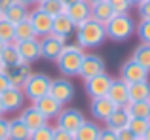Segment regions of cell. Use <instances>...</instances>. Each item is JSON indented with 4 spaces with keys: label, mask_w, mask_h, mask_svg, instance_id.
Returning <instances> with one entry per match:
<instances>
[{
    "label": "cell",
    "mask_w": 150,
    "mask_h": 140,
    "mask_svg": "<svg viewBox=\"0 0 150 140\" xmlns=\"http://www.w3.org/2000/svg\"><path fill=\"white\" fill-rule=\"evenodd\" d=\"M129 91V100H148L150 99V81H135V83H127Z\"/></svg>",
    "instance_id": "25"
},
{
    "label": "cell",
    "mask_w": 150,
    "mask_h": 140,
    "mask_svg": "<svg viewBox=\"0 0 150 140\" xmlns=\"http://www.w3.org/2000/svg\"><path fill=\"white\" fill-rule=\"evenodd\" d=\"M86 2H88L89 6H93V4H97V2H103V0H86Z\"/></svg>",
    "instance_id": "49"
},
{
    "label": "cell",
    "mask_w": 150,
    "mask_h": 140,
    "mask_svg": "<svg viewBox=\"0 0 150 140\" xmlns=\"http://www.w3.org/2000/svg\"><path fill=\"white\" fill-rule=\"evenodd\" d=\"M15 2H17V0H0V10L6 11L8 8H10L11 4H15Z\"/></svg>",
    "instance_id": "43"
},
{
    "label": "cell",
    "mask_w": 150,
    "mask_h": 140,
    "mask_svg": "<svg viewBox=\"0 0 150 140\" xmlns=\"http://www.w3.org/2000/svg\"><path fill=\"white\" fill-rule=\"evenodd\" d=\"M137 11H139L141 19H150V0H143L137 6Z\"/></svg>",
    "instance_id": "38"
},
{
    "label": "cell",
    "mask_w": 150,
    "mask_h": 140,
    "mask_svg": "<svg viewBox=\"0 0 150 140\" xmlns=\"http://www.w3.org/2000/svg\"><path fill=\"white\" fill-rule=\"evenodd\" d=\"M0 100H2V106L6 112H17L23 108L27 99L19 87H8L4 93H0Z\"/></svg>",
    "instance_id": "13"
},
{
    "label": "cell",
    "mask_w": 150,
    "mask_h": 140,
    "mask_svg": "<svg viewBox=\"0 0 150 140\" xmlns=\"http://www.w3.org/2000/svg\"><path fill=\"white\" fill-rule=\"evenodd\" d=\"M50 95L53 97V99H57L63 106L69 104L70 100L74 99V85H72V81H69V78H57V80H51Z\"/></svg>",
    "instance_id": "8"
},
{
    "label": "cell",
    "mask_w": 150,
    "mask_h": 140,
    "mask_svg": "<svg viewBox=\"0 0 150 140\" xmlns=\"http://www.w3.org/2000/svg\"><path fill=\"white\" fill-rule=\"evenodd\" d=\"M0 19H4V11L2 10H0Z\"/></svg>",
    "instance_id": "52"
},
{
    "label": "cell",
    "mask_w": 150,
    "mask_h": 140,
    "mask_svg": "<svg viewBox=\"0 0 150 140\" xmlns=\"http://www.w3.org/2000/svg\"><path fill=\"white\" fill-rule=\"evenodd\" d=\"M124 108L127 110L129 118H144V119H150V99L148 100H129Z\"/></svg>",
    "instance_id": "24"
},
{
    "label": "cell",
    "mask_w": 150,
    "mask_h": 140,
    "mask_svg": "<svg viewBox=\"0 0 150 140\" xmlns=\"http://www.w3.org/2000/svg\"><path fill=\"white\" fill-rule=\"evenodd\" d=\"M116 134H118V140H137V136L127 129V127H122V129H118Z\"/></svg>",
    "instance_id": "41"
},
{
    "label": "cell",
    "mask_w": 150,
    "mask_h": 140,
    "mask_svg": "<svg viewBox=\"0 0 150 140\" xmlns=\"http://www.w3.org/2000/svg\"><path fill=\"white\" fill-rule=\"evenodd\" d=\"M38 2H42V0H36V4H38Z\"/></svg>",
    "instance_id": "53"
},
{
    "label": "cell",
    "mask_w": 150,
    "mask_h": 140,
    "mask_svg": "<svg viewBox=\"0 0 150 140\" xmlns=\"http://www.w3.org/2000/svg\"><path fill=\"white\" fill-rule=\"evenodd\" d=\"M50 83H51V78L48 74L33 72L29 78H27V81L23 83L21 91H23V95H25L27 100L34 102V100H38L40 97H44V95L50 93Z\"/></svg>",
    "instance_id": "4"
},
{
    "label": "cell",
    "mask_w": 150,
    "mask_h": 140,
    "mask_svg": "<svg viewBox=\"0 0 150 140\" xmlns=\"http://www.w3.org/2000/svg\"><path fill=\"white\" fill-rule=\"evenodd\" d=\"M8 80H10V85L11 87H23V83L27 81V78L30 76V66L29 64H19V66H11L8 68Z\"/></svg>",
    "instance_id": "19"
},
{
    "label": "cell",
    "mask_w": 150,
    "mask_h": 140,
    "mask_svg": "<svg viewBox=\"0 0 150 140\" xmlns=\"http://www.w3.org/2000/svg\"><path fill=\"white\" fill-rule=\"evenodd\" d=\"M53 140H74V133L67 129H61V127L55 125L53 127Z\"/></svg>",
    "instance_id": "37"
},
{
    "label": "cell",
    "mask_w": 150,
    "mask_h": 140,
    "mask_svg": "<svg viewBox=\"0 0 150 140\" xmlns=\"http://www.w3.org/2000/svg\"><path fill=\"white\" fill-rule=\"evenodd\" d=\"M29 21H30V25H33V29H34V32H36L38 38L51 34L53 17H51V15H48L44 10H40L38 6L34 8V10H29Z\"/></svg>",
    "instance_id": "7"
},
{
    "label": "cell",
    "mask_w": 150,
    "mask_h": 140,
    "mask_svg": "<svg viewBox=\"0 0 150 140\" xmlns=\"http://www.w3.org/2000/svg\"><path fill=\"white\" fill-rule=\"evenodd\" d=\"M135 21L129 13H116L105 25L106 38L112 42H125L135 34Z\"/></svg>",
    "instance_id": "3"
},
{
    "label": "cell",
    "mask_w": 150,
    "mask_h": 140,
    "mask_svg": "<svg viewBox=\"0 0 150 140\" xmlns=\"http://www.w3.org/2000/svg\"><path fill=\"white\" fill-rule=\"evenodd\" d=\"M40 10H44L48 15H51V17H57V15L65 13L67 6L63 4V0H42V2L36 4Z\"/></svg>",
    "instance_id": "30"
},
{
    "label": "cell",
    "mask_w": 150,
    "mask_h": 140,
    "mask_svg": "<svg viewBox=\"0 0 150 140\" xmlns=\"http://www.w3.org/2000/svg\"><path fill=\"white\" fill-rule=\"evenodd\" d=\"M108 4L112 6L114 13H129V10L133 8L129 0H108Z\"/></svg>",
    "instance_id": "36"
},
{
    "label": "cell",
    "mask_w": 150,
    "mask_h": 140,
    "mask_svg": "<svg viewBox=\"0 0 150 140\" xmlns=\"http://www.w3.org/2000/svg\"><path fill=\"white\" fill-rule=\"evenodd\" d=\"M17 2H21V4H25L27 8L29 6H34V4H36V0H17Z\"/></svg>",
    "instance_id": "44"
},
{
    "label": "cell",
    "mask_w": 150,
    "mask_h": 140,
    "mask_svg": "<svg viewBox=\"0 0 150 140\" xmlns=\"http://www.w3.org/2000/svg\"><path fill=\"white\" fill-rule=\"evenodd\" d=\"M19 118H21V121L25 123L30 131H34V129H38V127H42V125L48 123V119H46L44 116L34 108V104H30V106H27V108H21Z\"/></svg>",
    "instance_id": "18"
},
{
    "label": "cell",
    "mask_w": 150,
    "mask_h": 140,
    "mask_svg": "<svg viewBox=\"0 0 150 140\" xmlns=\"http://www.w3.org/2000/svg\"><path fill=\"white\" fill-rule=\"evenodd\" d=\"M8 129H10V119L0 116V140H8Z\"/></svg>",
    "instance_id": "40"
},
{
    "label": "cell",
    "mask_w": 150,
    "mask_h": 140,
    "mask_svg": "<svg viewBox=\"0 0 150 140\" xmlns=\"http://www.w3.org/2000/svg\"><path fill=\"white\" fill-rule=\"evenodd\" d=\"M120 78L125 83H135V81H144L148 80V70L141 66L137 61L129 59L120 66Z\"/></svg>",
    "instance_id": "12"
},
{
    "label": "cell",
    "mask_w": 150,
    "mask_h": 140,
    "mask_svg": "<svg viewBox=\"0 0 150 140\" xmlns=\"http://www.w3.org/2000/svg\"><path fill=\"white\" fill-rule=\"evenodd\" d=\"M74 32H76V44L80 46L84 51L86 49L101 48V46L105 44V40H108V38H106L105 25L97 23L95 19H91V17L86 19V21L80 23V25H76Z\"/></svg>",
    "instance_id": "1"
},
{
    "label": "cell",
    "mask_w": 150,
    "mask_h": 140,
    "mask_svg": "<svg viewBox=\"0 0 150 140\" xmlns=\"http://www.w3.org/2000/svg\"><path fill=\"white\" fill-rule=\"evenodd\" d=\"M8 87H11V85H10V80H8V74L0 72V93H4Z\"/></svg>",
    "instance_id": "42"
},
{
    "label": "cell",
    "mask_w": 150,
    "mask_h": 140,
    "mask_svg": "<svg viewBox=\"0 0 150 140\" xmlns=\"http://www.w3.org/2000/svg\"><path fill=\"white\" fill-rule=\"evenodd\" d=\"M74 2H78V0H63V4H65V6H70V4H74Z\"/></svg>",
    "instance_id": "48"
},
{
    "label": "cell",
    "mask_w": 150,
    "mask_h": 140,
    "mask_svg": "<svg viewBox=\"0 0 150 140\" xmlns=\"http://www.w3.org/2000/svg\"><path fill=\"white\" fill-rule=\"evenodd\" d=\"M29 140H53V127L51 125H42L38 129H34L30 133V138Z\"/></svg>",
    "instance_id": "35"
},
{
    "label": "cell",
    "mask_w": 150,
    "mask_h": 140,
    "mask_svg": "<svg viewBox=\"0 0 150 140\" xmlns=\"http://www.w3.org/2000/svg\"><path fill=\"white\" fill-rule=\"evenodd\" d=\"M114 15L116 13H114L112 6L108 4V0H103V2H97V4L91 6V19H95L101 25H106Z\"/></svg>",
    "instance_id": "20"
},
{
    "label": "cell",
    "mask_w": 150,
    "mask_h": 140,
    "mask_svg": "<svg viewBox=\"0 0 150 140\" xmlns=\"http://www.w3.org/2000/svg\"><path fill=\"white\" fill-rule=\"evenodd\" d=\"M27 17H29V8H27L25 4H21V2L11 4V6L4 11V19L10 21V23H13V25H17L19 21H25Z\"/></svg>",
    "instance_id": "26"
},
{
    "label": "cell",
    "mask_w": 150,
    "mask_h": 140,
    "mask_svg": "<svg viewBox=\"0 0 150 140\" xmlns=\"http://www.w3.org/2000/svg\"><path fill=\"white\" fill-rule=\"evenodd\" d=\"M0 40H2L4 44H13V42H15L13 23L6 21V19H0Z\"/></svg>",
    "instance_id": "33"
},
{
    "label": "cell",
    "mask_w": 150,
    "mask_h": 140,
    "mask_svg": "<svg viewBox=\"0 0 150 140\" xmlns=\"http://www.w3.org/2000/svg\"><path fill=\"white\" fill-rule=\"evenodd\" d=\"M65 13L69 15V19L74 23V25H80V23H84L86 19L91 17V6H89L86 0H78V2L67 6Z\"/></svg>",
    "instance_id": "17"
},
{
    "label": "cell",
    "mask_w": 150,
    "mask_h": 140,
    "mask_svg": "<svg viewBox=\"0 0 150 140\" xmlns=\"http://www.w3.org/2000/svg\"><path fill=\"white\" fill-rule=\"evenodd\" d=\"M99 140H118V134H116V131L110 129V127H101Z\"/></svg>",
    "instance_id": "39"
},
{
    "label": "cell",
    "mask_w": 150,
    "mask_h": 140,
    "mask_svg": "<svg viewBox=\"0 0 150 140\" xmlns=\"http://www.w3.org/2000/svg\"><path fill=\"white\" fill-rule=\"evenodd\" d=\"M135 32L141 44H150V19H141L135 27Z\"/></svg>",
    "instance_id": "34"
},
{
    "label": "cell",
    "mask_w": 150,
    "mask_h": 140,
    "mask_svg": "<svg viewBox=\"0 0 150 140\" xmlns=\"http://www.w3.org/2000/svg\"><path fill=\"white\" fill-rule=\"evenodd\" d=\"M106 97H108V99L112 100V102L116 104L118 108H124L125 104L129 102L127 83H125L122 78H118V80H112V83H110V87H108V93H106Z\"/></svg>",
    "instance_id": "15"
},
{
    "label": "cell",
    "mask_w": 150,
    "mask_h": 140,
    "mask_svg": "<svg viewBox=\"0 0 150 140\" xmlns=\"http://www.w3.org/2000/svg\"><path fill=\"white\" fill-rule=\"evenodd\" d=\"M33 131L21 121V118L10 119V129H8V140H29Z\"/></svg>",
    "instance_id": "22"
},
{
    "label": "cell",
    "mask_w": 150,
    "mask_h": 140,
    "mask_svg": "<svg viewBox=\"0 0 150 140\" xmlns=\"http://www.w3.org/2000/svg\"><path fill=\"white\" fill-rule=\"evenodd\" d=\"M141 2H143V0H129V4H131V6H139Z\"/></svg>",
    "instance_id": "47"
},
{
    "label": "cell",
    "mask_w": 150,
    "mask_h": 140,
    "mask_svg": "<svg viewBox=\"0 0 150 140\" xmlns=\"http://www.w3.org/2000/svg\"><path fill=\"white\" fill-rule=\"evenodd\" d=\"M13 29H15V42L17 40H29V38H38L34 29H33V25H30V21H29V17L25 21H19L17 25H13Z\"/></svg>",
    "instance_id": "31"
},
{
    "label": "cell",
    "mask_w": 150,
    "mask_h": 140,
    "mask_svg": "<svg viewBox=\"0 0 150 140\" xmlns=\"http://www.w3.org/2000/svg\"><path fill=\"white\" fill-rule=\"evenodd\" d=\"M33 104H34V108H36L46 119H55L59 116V112L63 110V104L59 102L57 99H53L50 93L44 95V97H40L38 100H34Z\"/></svg>",
    "instance_id": "14"
},
{
    "label": "cell",
    "mask_w": 150,
    "mask_h": 140,
    "mask_svg": "<svg viewBox=\"0 0 150 140\" xmlns=\"http://www.w3.org/2000/svg\"><path fill=\"white\" fill-rule=\"evenodd\" d=\"M0 61H2V63L6 64L8 68H11V66H19V64H27V63H23L21 55H19L17 48H15L13 44H8L6 48H4V51L0 53Z\"/></svg>",
    "instance_id": "28"
},
{
    "label": "cell",
    "mask_w": 150,
    "mask_h": 140,
    "mask_svg": "<svg viewBox=\"0 0 150 140\" xmlns=\"http://www.w3.org/2000/svg\"><path fill=\"white\" fill-rule=\"evenodd\" d=\"M133 61L144 66L150 72V44H139L135 49H133V55H131Z\"/></svg>",
    "instance_id": "29"
},
{
    "label": "cell",
    "mask_w": 150,
    "mask_h": 140,
    "mask_svg": "<svg viewBox=\"0 0 150 140\" xmlns=\"http://www.w3.org/2000/svg\"><path fill=\"white\" fill-rule=\"evenodd\" d=\"M55 119H57V127L67 129V131H70V133H74V131L86 121L84 114H82L78 108H63Z\"/></svg>",
    "instance_id": "10"
},
{
    "label": "cell",
    "mask_w": 150,
    "mask_h": 140,
    "mask_svg": "<svg viewBox=\"0 0 150 140\" xmlns=\"http://www.w3.org/2000/svg\"><path fill=\"white\" fill-rule=\"evenodd\" d=\"M101 127L95 121H88L86 119L76 131H74V140H99Z\"/></svg>",
    "instance_id": "23"
},
{
    "label": "cell",
    "mask_w": 150,
    "mask_h": 140,
    "mask_svg": "<svg viewBox=\"0 0 150 140\" xmlns=\"http://www.w3.org/2000/svg\"><path fill=\"white\" fill-rule=\"evenodd\" d=\"M0 72H4V74H6V72H8V66H6V64H4V63H2V61H0Z\"/></svg>",
    "instance_id": "46"
},
{
    "label": "cell",
    "mask_w": 150,
    "mask_h": 140,
    "mask_svg": "<svg viewBox=\"0 0 150 140\" xmlns=\"http://www.w3.org/2000/svg\"><path fill=\"white\" fill-rule=\"evenodd\" d=\"M13 46L17 48L19 55H21L23 63L33 64L40 59V38H29V40H17L13 42Z\"/></svg>",
    "instance_id": "9"
},
{
    "label": "cell",
    "mask_w": 150,
    "mask_h": 140,
    "mask_svg": "<svg viewBox=\"0 0 150 140\" xmlns=\"http://www.w3.org/2000/svg\"><path fill=\"white\" fill-rule=\"evenodd\" d=\"M74 29H76V25H74V23L69 19V15H67V13H61V15H57V17H53L51 34H57V36L69 38L70 34L74 32Z\"/></svg>",
    "instance_id": "21"
},
{
    "label": "cell",
    "mask_w": 150,
    "mask_h": 140,
    "mask_svg": "<svg viewBox=\"0 0 150 140\" xmlns=\"http://www.w3.org/2000/svg\"><path fill=\"white\" fill-rule=\"evenodd\" d=\"M110 83H112V78H110L106 72H101V74H97V76H93V78L84 80V89H86V93H88L89 99H99V97H106Z\"/></svg>",
    "instance_id": "6"
},
{
    "label": "cell",
    "mask_w": 150,
    "mask_h": 140,
    "mask_svg": "<svg viewBox=\"0 0 150 140\" xmlns=\"http://www.w3.org/2000/svg\"><path fill=\"white\" fill-rule=\"evenodd\" d=\"M143 140H150V125H148V129H146V133L143 134V136H141Z\"/></svg>",
    "instance_id": "45"
},
{
    "label": "cell",
    "mask_w": 150,
    "mask_h": 140,
    "mask_svg": "<svg viewBox=\"0 0 150 140\" xmlns=\"http://www.w3.org/2000/svg\"><path fill=\"white\" fill-rule=\"evenodd\" d=\"M84 53L86 51L78 44H65L61 55L57 57V61H55L57 70L61 72L63 78H74V76H78V70H80Z\"/></svg>",
    "instance_id": "2"
},
{
    "label": "cell",
    "mask_w": 150,
    "mask_h": 140,
    "mask_svg": "<svg viewBox=\"0 0 150 140\" xmlns=\"http://www.w3.org/2000/svg\"><path fill=\"white\" fill-rule=\"evenodd\" d=\"M101 72H105V61H103L97 53H84L80 70H78V76L88 80V78H93Z\"/></svg>",
    "instance_id": "11"
},
{
    "label": "cell",
    "mask_w": 150,
    "mask_h": 140,
    "mask_svg": "<svg viewBox=\"0 0 150 140\" xmlns=\"http://www.w3.org/2000/svg\"><path fill=\"white\" fill-rule=\"evenodd\" d=\"M6 114V110H4V106H2V100H0V116H4Z\"/></svg>",
    "instance_id": "50"
},
{
    "label": "cell",
    "mask_w": 150,
    "mask_h": 140,
    "mask_svg": "<svg viewBox=\"0 0 150 140\" xmlns=\"http://www.w3.org/2000/svg\"><path fill=\"white\" fill-rule=\"evenodd\" d=\"M148 125H150V119H144V118H129V121H127V129L131 131L137 138H141L146 133Z\"/></svg>",
    "instance_id": "32"
},
{
    "label": "cell",
    "mask_w": 150,
    "mask_h": 140,
    "mask_svg": "<svg viewBox=\"0 0 150 140\" xmlns=\"http://www.w3.org/2000/svg\"><path fill=\"white\" fill-rule=\"evenodd\" d=\"M6 46H8V44H4V42H2V40H0V53H2V51H4V48H6Z\"/></svg>",
    "instance_id": "51"
},
{
    "label": "cell",
    "mask_w": 150,
    "mask_h": 140,
    "mask_svg": "<svg viewBox=\"0 0 150 140\" xmlns=\"http://www.w3.org/2000/svg\"><path fill=\"white\" fill-rule=\"evenodd\" d=\"M65 44H67V38L65 36H57V34H48V36H42L40 38V59L55 63V61H57V57L61 55Z\"/></svg>",
    "instance_id": "5"
},
{
    "label": "cell",
    "mask_w": 150,
    "mask_h": 140,
    "mask_svg": "<svg viewBox=\"0 0 150 140\" xmlns=\"http://www.w3.org/2000/svg\"><path fill=\"white\" fill-rule=\"evenodd\" d=\"M137 140H143V138H137Z\"/></svg>",
    "instance_id": "54"
},
{
    "label": "cell",
    "mask_w": 150,
    "mask_h": 140,
    "mask_svg": "<svg viewBox=\"0 0 150 140\" xmlns=\"http://www.w3.org/2000/svg\"><path fill=\"white\" fill-rule=\"evenodd\" d=\"M127 121H129L127 110H125V108H116V110L108 116L105 125L110 127V129H114V131H118V129H122V127H127Z\"/></svg>",
    "instance_id": "27"
},
{
    "label": "cell",
    "mask_w": 150,
    "mask_h": 140,
    "mask_svg": "<svg viewBox=\"0 0 150 140\" xmlns=\"http://www.w3.org/2000/svg\"><path fill=\"white\" fill-rule=\"evenodd\" d=\"M116 104L112 102V100L108 99V97H99V99H91V102H89V110H91L93 118L99 119V121H106L108 119V116L112 114L114 110H116Z\"/></svg>",
    "instance_id": "16"
}]
</instances>
